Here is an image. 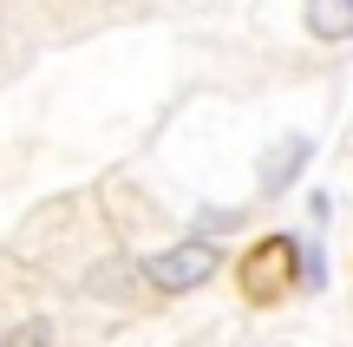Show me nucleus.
I'll use <instances>...</instances> for the list:
<instances>
[{"instance_id":"39448f33","label":"nucleus","mask_w":353,"mask_h":347,"mask_svg":"<svg viewBox=\"0 0 353 347\" xmlns=\"http://www.w3.org/2000/svg\"><path fill=\"white\" fill-rule=\"evenodd\" d=\"M7 347H52V335H46V328H13Z\"/></svg>"},{"instance_id":"f257e3e1","label":"nucleus","mask_w":353,"mask_h":347,"mask_svg":"<svg viewBox=\"0 0 353 347\" xmlns=\"http://www.w3.org/2000/svg\"><path fill=\"white\" fill-rule=\"evenodd\" d=\"M294 236H262V243L242 256V295L255 301V308H268V301H281L294 288Z\"/></svg>"},{"instance_id":"f03ea898","label":"nucleus","mask_w":353,"mask_h":347,"mask_svg":"<svg viewBox=\"0 0 353 347\" xmlns=\"http://www.w3.org/2000/svg\"><path fill=\"white\" fill-rule=\"evenodd\" d=\"M223 269V256H216V243H176L164 249V256H151L144 262V275H151V288H164V295H183V288H203L210 275Z\"/></svg>"},{"instance_id":"20e7f679","label":"nucleus","mask_w":353,"mask_h":347,"mask_svg":"<svg viewBox=\"0 0 353 347\" xmlns=\"http://www.w3.org/2000/svg\"><path fill=\"white\" fill-rule=\"evenodd\" d=\"M301 20L314 39H353V0H301Z\"/></svg>"},{"instance_id":"7ed1b4c3","label":"nucleus","mask_w":353,"mask_h":347,"mask_svg":"<svg viewBox=\"0 0 353 347\" xmlns=\"http://www.w3.org/2000/svg\"><path fill=\"white\" fill-rule=\"evenodd\" d=\"M307 157H314V144L307 138H288V144H275V151L262 157V197H281L294 184V170L307 164Z\"/></svg>"}]
</instances>
